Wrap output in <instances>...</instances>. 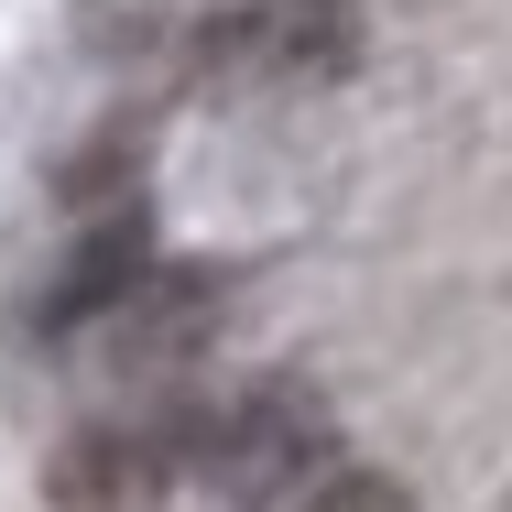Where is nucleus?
<instances>
[{
  "mask_svg": "<svg viewBox=\"0 0 512 512\" xmlns=\"http://www.w3.org/2000/svg\"><path fill=\"white\" fill-rule=\"evenodd\" d=\"M142 284V207H109L88 240H66V273L44 284V327H88Z\"/></svg>",
  "mask_w": 512,
  "mask_h": 512,
  "instance_id": "20e7f679",
  "label": "nucleus"
},
{
  "mask_svg": "<svg viewBox=\"0 0 512 512\" xmlns=\"http://www.w3.org/2000/svg\"><path fill=\"white\" fill-rule=\"evenodd\" d=\"M186 469H197V425H175V414H99V425H77L55 447L44 491H55V512H164V491Z\"/></svg>",
  "mask_w": 512,
  "mask_h": 512,
  "instance_id": "7ed1b4c3",
  "label": "nucleus"
},
{
  "mask_svg": "<svg viewBox=\"0 0 512 512\" xmlns=\"http://www.w3.org/2000/svg\"><path fill=\"white\" fill-rule=\"evenodd\" d=\"M197 480L229 512H295L327 469V404L306 382H251L218 414H197Z\"/></svg>",
  "mask_w": 512,
  "mask_h": 512,
  "instance_id": "f257e3e1",
  "label": "nucleus"
},
{
  "mask_svg": "<svg viewBox=\"0 0 512 512\" xmlns=\"http://www.w3.org/2000/svg\"><path fill=\"white\" fill-rule=\"evenodd\" d=\"M207 349V284H131L120 306H109V360L120 371H142V382H164V371H186Z\"/></svg>",
  "mask_w": 512,
  "mask_h": 512,
  "instance_id": "39448f33",
  "label": "nucleus"
},
{
  "mask_svg": "<svg viewBox=\"0 0 512 512\" xmlns=\"http://www.w3.org/2000/svg\"><path fill=\"white\" fill-rule=\"evenodd\" d=\"M186 55H197V88L262 99V88H327V77H349L360 33H349L338 0H240V11L197 22Z\"/></svg>",
  "mask_w": 512,
  "mask_h": 512,
  "instance_id": "f03ea898",
  "label": "nucleus"
},
{
  "mask_svg": "<svg viewBox=\"0 0 512 512\" xmlns=\"http://www.w3.org/2000/svg\"><path fill=\"white\" fill-rule=\"evenodd\" d=\"M295 512H414L404 480H382V469H338V480H316Z\"/></svg>",
  "mask_w": 512,
  "mask_h": 512,
  "instance_id": "423d86ee",
  "label": "nucleus"
}]
</instances>
